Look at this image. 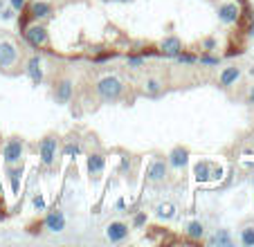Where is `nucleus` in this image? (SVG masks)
<instances>
[{
  "instance_id": "1",
  "label": "nucleus",
  "mask_w": 254,
  "mask_h": 247,
  "mask_svg": "<svg viewBox=\"0 0 254 247\" xmlns=\"http://www.w3.org/2000/svg\"><path fill=\"white\" fill-rule=\"evenodd\" d=\"M95 92L104 104H115V101H120L122 97H124L126 86L117 74H104L95 83Z\"/></svg>"
},
{
  "instance_id": "2",
  "label": "nucleus",
  "mask_w": 254,
  "mask_h": 247,
  "mask_svg": "<svg viewBox=\"0 0 254 247\" xmlns=\"http://www.w3.org/2000/svg\"><path fill=\"white\" fill-rule=\"evenodd\" d=\"M23 38L25 43L32 50H50L52 48V41H50V32L45 25H41L39 20H32V23H23Z\"/></svg>"
},
{
  "instance_id": "3",
  "label": "nucleus",
  "mask_w": 254,
  "mask_h": 247,
  "mask_svg": "<svg viewBox=\"0 0 254 247\" xmlns=\"http://www.w3.org/2000/svg\"><path fill=\"white\" fill-rule=\"evenodd\" d=\"M23 61L18 45L11 38H0V72L5 74H16V67Z\"/></svg>"
},
{
  "instance_id": "4",
  "label": "nucleus",
  "mask_w": 254,
  "mask_h": 247,
  "mask_svg": "<svg viewBox=\"0 0 254 247\" xmlns=\"http://www.w3.org/2000/svg\"><path fill=\"white\" fill-rule=\"evenodd\" d=\"M25 157V139L18 135H11L5 144H2V160L5 167H14V164H23Z\"/></svg>"
},
{
  "instance_id": "5",
  "label": "nucleus",
  "mask_w": 254,
  "mask_h": 247,
  "mask_svg": "<svg viewBox=\"0 0 254 247\" xmlns=\"http://www.w3.org/2000/svg\"><path fill=\"white\" fill-rule=\"evenodd\" d=\"M61 146V137L57 133H48L43 139L39 142V157L43 167H52L57 162V151Z\"/></svg>"
},
{
  "instance_id": "6",
  "label": "nucleus",
  "mask_w": 254,
  "mask_h": 247,
  "mask_svg": "<svg viewBox=\"0 0 254 247\" xmlns=\"http://www.w3.org/2000/svg\"><path fill=\"white\" fill-rule=\"evenodd\" d=\"M216 14H218V20H221L223 25H234L241 20V5L239 0H223V2H218V7H216Z\"/></svg>"
},
{
  "instance_id": "7",
  "label": "nucleus",
  "mask_w": 254,
  "mask_h": 247,
  "mask_svg": "<svg viewBox=\"0 0 254 247\" xmlns=\"http://www.w3.org/2000/svg\"><path fill=\"white\" fill-rule=\"evenodd\" d=\"M72 95H74V83H72L67 76H63V79H57V81H54L52 97H54V101H57V104H61V106L70 104Z\"/></svg>"
},
{
  "instance_id": "8",
  "label": "nucleus",
  "mask_w": 254,
  "mask_h": 247,
  "mask_svg": "<svg viewBox=\"0 0 254 247\" xmlns=\"http://www.w3.org/2000/svg\"><path fill=\"white\" fill-rule=\"evenodd\" d=\"M25 74L32 79L34 86L43 83L45 72H43V59H41V54H29L27 57V61H25Z\"/></svg>"
},
{
  "instance_id": "9",
  "label": "nucleus",
  "mask_w": 254,
  "mask_h": 247,
  "mask_svg": "<svg viewBox=\"0 0 254 247\" xmlns=\"http://www.w3.org/2000/svg\"><path fill=\"white\" fill-rule=\"evenodd\" d=\"M25 11H27L29 20H45L54 14V7L50 0H34V2H29L25 7Z\"/></svg>"
},
{
  "instance_id": "10",
  "label": "nucleus",
  "mask_w": 254,
  "mask_h": 247,
  "mask_svg": "<svg viewBox=\"0 0 254 247\" xmlns=\"http://www.w3.org/2000/svg\"><path fill=\"white\" fill-rule=\"evenodd\" d=\"M167 176H169V162L162 160V157H155L149 164V169H146V180L153 182V185H160V182L167 180Z\"/></svg>"
},
{
  "instance_id": "11",
  "label": "nucleus",
  "mask_w": 254,
  "mask_h": 247,
  "mask_svg": "<svg viewBox=\"0 0 254 247\" xmlns=\"http://www.w3.org/2000/svg\"><path fill=\"white\" fill-rule=\"evenodd\" d=\"M158 50H160V57H164V59H176L178 54L183 52V41H180L176 34H169V36H164L162 41H160Z\"/></svg>"
},
{
  "instance_id": "12",
  "label": "nucleus",
  "mask_w": 254,
  "mask_h": 247,
  "mask_svg": "<svg viewBox=\"0 0 254 247\" xmlns=\"http://www.w3.org/2000/svg\"><path fill=\"white\" fill-rule=\"evenodd\" d=\"M43 227L48 229V232H52V234L63 232V229H65V216H63V211L61 209L48 211L45 218H43Z\"/></svg>"
},
{
  "instance_id": "13",
  "label": "nucleus",
  "mask_w": 254,
  "mask_h": 247,
  "mask_svg": "<svg viewBox=\"0 0 254 247\" xmlns=\"http://www.w3.org/2000/svg\"><path fill=\"white\" fill-rule=\"evenodd\" d=\"M128 234H130L128 225L122 223V220H113V223L106 227V238H108L111 243H122V241H126V238H128Z\"/></svg>"
},
{
  "instance_id": "14",
  "label": "nucleus",
  "mask_w": 254,
  "mask_h": 247,
  "mask_svg": "<svg viewBox=\"0 0 254 247\" xmlns=\"http://www.w3.org/2000/svg\"><path fill=\"white\" fill-rule=\"evenodd\" d=\"M239 79H241V67L239 65H227V67H223V72L218 74V88L227 90V88H232Z\"/></svg>"
},
{
  "instance_id": "15",
  "label": "nucleus",
  "mask_w": 254,
  "mask_h": 247,
  "mask_svg": "<svg viewBox=\"0 0 254 247\" xmlns=\"http://www.w3.org/2000/svg\"><path fill=\"white\" fill-rule=\"evenodd\" d=\"M167 162H169V169H185L189 164V151L185 146H176L171 153H169V157H167Z\"/></svg>"
},
{
  "instance_id": "16",
  "label": "nucleus",
  "mask_w": 254,
  "mask_h": 247,
  "mask_svg": "<svg viewBox=\"0 0 254 247\" xmlns=\"http://www.w3.org/2000/svg\"><path fill=\"white\" fill-rule=\"evenodd\" d=\"M142 92L146 97H160L164 92V81L160 76H146L142 83Z\"/></svg>"
},
{
  "instance_id": "17",
  "label": "nucleus",
  "mask_w": 254,
  "mask_h": 247,
  "mask_svg": "<svg viewBox=\"0 0 254 247\" xmlns=\"http://www.w3.org/2000/svg\"><path fill=\"white\" fill-rule=\"evenodd\" d=\"M104 167H106V160L101 153H90V155H88V173H90L92 178H99Z\"/></svg>"
},
{
  "instance_id": "18",
  "label": "nucleus",
  "mask_w": 254,
  "mask_h": 247,
  "mask_svg": "<svg viewBox=\"0 0 254 247\" xmlns=\"http://www.w3.org/2000/svg\"><path fill=\"white\" fill-rule=\"evenodd\" d=\"M207 245H218V247H232V234L227 229H218L214 236L207 238Z\"/></svg>"
},
{
  "instance_id": "19",
  "label": "nucleus",
  "mask_w": 254,
  "mask_h": 247,
  "mask_svg": "<svg viewBox=\"0 0 254 247\" xmlns=\"http://www.w3.org/2000/svg\"><path fill=\"white\" fill-rule=\"evenodd\" d=\"M7 176L11 182V191L18 193L20 191V180H23V164H14V167H7Z\"/></svg>"
},
{
  "instance_id": "20",
  "label": "nucleus",
  "mask_w": 254,
  "mask_h": 247,
  "mask_svg": "<svg viewBox=\"0 0 254 247\" xmlns=\"http://www.w3.org/2000/svg\"><path fill=\"white\" fill-rule=\"evenodd\" d=\"M209 171H211V162L200 160L196 167H193V180L196 182H207L209 180Z\"/></svg>"
},
{
  "instance_id": "21",
  "label": "nucleus",
  "mask_w": 254,
  "mask_h": 247,
  "mask_svg": "<svg viewBox=\"0 0 254 247\" xmlns=\"http://www.w3.org/2000/svg\"><path fill=\"white\" fill-rule=\"evenodd\" d=\"M185 234H187V238H191V241H202V236H205V225H202L200 220H191V223L187 225V229H185Z\"/></svg>"
},
{
  "instance_id": "22",
  "label": "nucleus",
  "mask_w": 254,
  "mask_h": 247,
  "mask_svg": "<svg viewBox=\"0 0 254 247\" xmlns=\"http://www.w3.org/2000/svg\"><path fill=\"white\" fill-rule=\"evenodd\" d=\"M155 216H158L160 220H171V218H176V204H171V202H160L158 207H155Z\"/></svg>"
},
{
  "instance_id": "23",
  "label": "nucleus",
  "mask_w": 254,
  "mask_h": 247,
  "mask_svg": "<svg viewBox=\"0 0 254 247\" xmlns=\"http://www.w3.org/2000/svg\"><path fill=\"white\" fill-rule=\"evenodd\" d=\"M241 243L245 247H254V225H245L241 229Z\"/></svg>"
},
{
  "instance_id": "24",
  "label": "nucleus",
  "mask_w": 254,
  "mask_h": 247,
  "mask_svg": "<svg viewBox=\"0 0 254 247\" xmlns=\"http://www.w3.org/2000/svg\"><path fill=\"white\" fill-rule=\"evenodd\" d=\"M176 61L180 63V65H196V63H198V54L185 52V50H183V52H180V54L176 57Z\"/></svg>"
},
{
  "instance_id": "25",
  "label": "nucleus",
  "mask_w": 254,
  "mask_h": 247,
  "mask_svg": "<svg viewBox=\"0 0 254 247\" xmlns=\"http://www.w3.org/2000/svg\"><path fill=\"white\" fill-rule=\"evenodd\" d=\"M144 61H146V59H144L142 54H128V57H126V65H128L130 70H139V67H144Z\"/></svg>"
},
{
  "instance_id": "26",
  "label": "nucleus",
  "mask_w": 254,
  "mask_h": 247,
  "mask_svg": "<svg viewBox=\"0 0 254 247\" xmlns=\"http://www.w3.org/2000/svg\"><path fill=\"white\" fill-rule=\"evenodd\" d=\"M79 153H81V144L79 142H65V146H63V155L65 157H77Z\"/></svg>"
},
{
  "instance_id": "27",
  "label": "nucleus",
  "mask_w": 254,
  "mask_h": 247,
  "mask_svg": "<svg viewBox=\"0 0 254 247\" xmlns=\"http://www.w3.org/2000/svg\"><path fill=\"white\" fill-rule=\"evenodd\" d=\"M198 63L200 65H221V57H214L211 52H202L198 57Z\"/></svg>"
},
{
  "instance_id": "28",
  "label": "nucleus",
  "mask_w": 254,
  "mask_h": 247,
  "mask_svg": "<svg viewBox=\"0 0 254 247\" xmlns=\"http://www.w3.org/2000/svg\"><path fill=\"white\" fill-rule=\"evenodd\" d=\"M216 48H218V41H216L214 36H205V38H200V50H202V52H214Z\"/></svg>"
},
{
  "instance_id": "29",
  "label": "nucleus",
  "mask_w": 254,
  "mask_h": 247,
  "mask_svg": "<svg viewBox=\"0 0 254 247\" xmlns=\"http://www.w3.org/2000/svg\"><path fill=\"white\" fill-rule=\"evenodd\" d=\"M9 7L16 11V14H23L25 7H27V0H9Z\"/></svg>"
},
{
  "instance_id": "30",
  "label": "nucleus",
  "mask_w": 254,
  "mask_h": 247,
  "mask_svg": "<svg viewBox=\"0 0 254 247\" xmlns=\"http://www.w3.org/2000/svg\"><path fill=\"white\" fill-rule=\"evenodd\" d=\"M146 225V211H139V214H135L133 218V229H139Z\"/></svg>"
},
{
  "instance_id": "31",
  "label": "nucleus",
  "mask_w": 254,
  "mask_h": 247,
  "mask_svg": "<svg viewBox=\"0 0 254 247\" xmlns=\"http://www.w3.org/2000/svg\"><path fill=\"white\" fill-rule=\"evenodd\" d=\"M0 18H2V20H11V18H16V11L11 9V7H7V9L2 7V9H0Z\"/></svg>"
},
{
  "instance_id": "32",
  "label": "nucleus",
  "mask_w": 254,
  "mask_h": 247,
  "mask_svg": "<svg viewBox=\"0 0 254 247\" xmlns=\"http://www.w3.org/2000/svg\"><path fill=\"white\" fill-rule=\"evenodd\" d=\"M139 54H142L144 59H149V57H160V50H158V48H144V50H139Z\"/></svg>"
},
{
  "instance_id": "33",
  "label": "nucleus",
  "mask_w": 254,
  "mask_h": 247,
  "mask_svg": "<svg viewBox=\"0 0 254 247\" xmlns=\"http://www.w3.org/2000/svg\"><path fill=\"white\" fill-rule=\"evenodd\" d=\"M32 202H34V207H36V209H39V211H45V200H43V195H41V193H36V195H34V200H32Z\"/></svg>"
},
{
  "instance_id": "34",
  "label": "nucleus",
  "mask_w": 254,
  "mask_h": 247,
  "mask_svg": "<svg viewBox=\"0 0 254 247\" xmlns=\"http://www.w3.org/2000/svg\"><path fill=\"white\" fill-rule=\"evenodd\" d=\"M245 101H248L250 106H254V86H252V88H250V90H248V99H245Z\"/></svg>"
},
{
  "instance_id": "35",
  "label": "nucleus",
  "mask_w": 254,
  "mask_h": 247,
  "mask_svg": "<svg viewBox=\"0 0 254 247\" xmlns=\"http://www.w3.org/2000/svg\"><path fill=\"white\" fill-rule=\"evenodd\" d=\"M245 34H248V36H254V18H250V25H248V29H245Z\"/></svg>"
},
{
  "instance_id": "36",
  "label": "nucleus",
  "mask_w": 254,
  "mask_h": 247,
  "mask_svg": "<svg viewBox=\"0 0 254 247\" xmlns=\"http://www.w3.org/2000/svg\"><path fill=\"white\" fill-rule=\"evenodd\" d=\"M2 5H5V0H0V9H2Z\"/></svg>"
},
{
  "instance_id": "37",
  "label": "nucleus",
  "mask_w": 254,
  "mask_h": 247,
  "mask_svg": "<svg viewBox=\"0 0 254 247\" xmlns=\"http://www.w3.org/2000/svg\"><path fill=\"white\" fill-rule=\"evenodd\" d=\"M120 2H128V0H120Z\"/></svg>"
},
{
  "instance_id": "38",
  "label": "nucleus",
  "mask_w": 254,
  "mask_h": 247,
  "mask_svg": "<svg viewBox=\"0 0 254 247\" xmlns=\"http://www.w3.org/2000/svg\"><path fill=\"white\" fill-rule=\"evenodd\" d=\"M252 142H254V135H252Z\"/></svg>"
}]
</instances>
